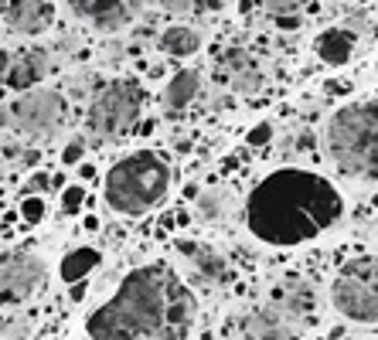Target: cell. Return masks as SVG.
<instances>
[{
    "label": "cell",
    "instance_id": "5",
    "mask_svg": "<svg viewBox=\"0 0 378 340\" xmlns=\"http://www.w3.org/2000/svg\"><path fill=\"white\" fill-rule=\"evenodd\" d=\"M0 120H3V126L10 129L14 136H21L24 143H44V140H51L58 129L65 126L69 102L55 88H28V92H17L3 106Z\"/></svg>",
    "mask_w": 378,
    "mask_h": 340
},
{
    "label": "cell",
    "instance_id": "21",
    "mask_svg": "<svg viewBox=\"0 0 378 340\" xmlns=\"http://www.w3.org/2000/svg\"><path fill=\"white\" fill-rule=\"evenodd\" d=\"M21 214H24V221L38 225V221L44 218V198H42V194H31V198H24V201H21Z\"/></svg>",
    "mask_w": 378,
    "mask_h": 340
},
{
    "label": "cell",
    "instance_id": "4",
    "mask_svg": "<svg viewBox=\"0 0 378 340\" xmlns=\"http://www.w3.org/2000/svg\"><path fill=\"white\" fill-rule=\"evenodd\" d=\"M324 147L348 177H378V102H348L327 120Z\"/></svg>",
    "mask_w": 378,
    "mask_h": 340
},
{
    "label": "cell",
    "instance_id": "25",
    "mask_svg": "<svg viewBox=\"0 0 378 340\" xmlns=\"http://www.w3.org/2000/svg\"><path fill=\"white\" fill-rule=\"evenodd\" d=\"M269 136H273V126H269V123H259V126H252L249 147H262V143H269Z\"/></svg>",
    "mask_w": 378,
    "mask_h": 340
},
{
    "label": "cell",
    "instance_id": "2",
    "mask_svg": "<svg viewBox=\"0 0 378 340\" xmlns=\"http://www.w3.org/2000/svg\"><path fill=\"white\" fill-rule=\"evenodd\" d=\"M344 214V198L324 173L300 167L273 170L252 187L246 225L269 245H303Z\"/></svg>",
    "mask_w": 378,
    "mask_h": 340
},
{
    "label": "cell",
    "instance_id": "7",
    "mask_svg": "<svg viewBox=\"0 0 378 340\" xmlns=\"http://www.w3.org/2000/svg\"><path fill=\"white\" fill-rule=\"evenodd\" d=\"M331 303L351 323H378V258H351L331 283Z\"/></svg>",
    "mask_w": 378,
    "mask_h": 340
},
{
    "label": "cell",
    "instance_id": "14",
    "mask_svg": "<svg viewBox=\"0 0 378 340\" xmlns=\"http://www.w3.org/2000/svg\"><path fill=\"white\" fill-rule=\"evenodd\" d=\"M222 75L232 82V88H239V92H255L262 85V72H259L255 58H252L249 51H242V48H232L222 58Z\"/></svg>",
    "mask_w": 378,
    "mask_h": 340
},
{
    "label": "cell",
    "instance_id": "10",
    "mask_svg": "<svg viewBox=\"0 0 378 340\" xmlns=\"http://www.w3.org/2000/svg\"><path fill=\"white\" fill-rule=\"evenodd\" d=\"M294 313H287L280 303H269V306H259L252 310L242 323V334L246 340H300V327H296Z\"/></svg>",
    "mask_w": 378,
    "mask_h": 340
},
{
    "label": "cell",
    "instance_id": "3",
    "mask_svg": "<svg viewBox=\"0 0 378 340\" xmlns=\"http://www.w3.org/2000/svg\"><path fill=\"white\" fill-rule=\"evenodd\" d=\"M170 160L161 150H133L120 157L102 177V205L120 218L154 211L170 191Z\"/></svg>",
    "mask_w": 378,
    "mask_h": 340
},
{
    "label": "cell",
    "instance_id": "18",
    "mask_svg": "<svg viewBox=\"0 0 378 340\" xmlns=\"http://www.w3.org/2000/svg\"><path fill=\"white\" fill-rule=\"evenodd\" d=\"M228 211H232V194L222 191V187H208V191H201L198 201H195V218L205 221V225L222 221Z\"/></svg>",
    "mask_w": 378,
    "mask_h": 340
},
{
    "label": "cell",
    "instance_id": "16",
    "mask_svg": "<svg viewBox=\"0 0 378 340\" xmlns=\"http://www.w3.org/2000/svg\"><path fill=\"white\" fill-rule=\"evenodd\" d=\"M354 44H358L354 31H348V28H331V31H321V35L314 38V51H317V58L327 62V65H344V62L351 58Z\"/></svg>",
    "mask_w": 378,
    "mask_h": 340
},
{
    "label": "cell",
    "instance_id": "1",
    "mask_svg": "<svg viewBox=\"0 0 378 340\" xmlns=\"http://www.w3.org/2000/svg\"><path fill=\"white\" fill-rule=\"evenodd\" d=\"M198 317L191 286L164 262L140 265L120 283L92 320V340H188Z\"/></svg>",
    "mask_w": 378,
    "mask_h": 340
},
{
    "label": "cell",
    "instance_id": "17",
    "mask_svg": "<svg viewBox=\"0 0 378 340\" xmlns=\"http://www.w3.org/2000/svg\"><path fill=\"white\" fill-rule=\"evenodd\" d=\"M157 48L164 55H170V58H191L201 48V31L195 24H170V28L161 31Z\"/></svg>",
    "mask_w": 378,
    "mask_h": 340
},
{
    "label": "cell",
    "instance_id": "12",
    "mask_svg": "<svg viewBox=\"0 0 378 340\" xmlns=\"http://www.w3.org/2000/svg\"><path fill=\"white\" fill-rule=\"evenodd\" d=\"M177 249L188 258V269H191V276H195L201 286H222V283H228L232 265H228L225 255L215 252L211 245H201V242H177Z\"/></svg>",
    "mask_w": 378,
    "mask_h": 340
},
{
    "label": "cell",
    "instance_id": "20",
    "mask_svg": "<svg viewBox=\"0 0 378 340\" xmlns=\"http://www.w3.org/2000/svg\"><path fill=\"white\" fill-rule=\"evenodd\" d=\"M82 198H85V187L82 184H69L65 194H62V211L65 214H75L82 208Z\"/></svg>",
    "mask_w": 378,
    "mask_h": 340
},
{
    "label": "cell",
    "instance_id": "26",
    "mask_svg": "<svg viewBox=\"0 0 378 340\" xmlns=\"http://www.w3.org/2000/svg\"><path fill=\"white\" fill-rule=\"evenodd\" d=\"M276 28H283V31H296V28H300V17H296V14H276Z\"/></svg>",
    "mask_w": 378,
    "mask_h": 340
},
{
    "label": "cell",
    "instance_id": "15",
    "mask_svg": "<svg viewBox=\"0 0 378 340\" xmlns=\"http://www.w3.org/2000/svg\"><path fill=\"white\" fill-rule=\"evenodd\" d=\"M44 75H48L44 55H38V51H24V55H17V58L10 62V68L3 72V82L10 85L14 92H28V88H35V85L42 82Z\"/></svg>",
    "mask_w": 378,
    "mask_h": 340
},
{
    "label": "cell",
    "instance_id": "11",
    "mask_svg": "<svg viewBox=\"0 0 378 340\" xmlns=\"http://www.w3.org/2000/svg\"><path fill=\"white\" fill-rule=\"evenodd\" d=\"M3 21L24 38H38L55 24V0H7Z\"/></svg>",
    "mask_w": 378,
    "mask_h": 340
},
{
    "label": "cell",
    "instance_id": "22",
    "mask_svg": "<svg viewBox=\"0 0 378 340\" xmlns=\"http://www.w3.org/2000/svg\"><path fill=\"white\" fill-rule=\"evenodd\" d=\"M255 3H262V7L273 10V14H296L307 0H255Z\"/></svg>",
    "mask_w": 378,
    "mask_h": 340
},
{
    "label": "cell",
    "instance_id": "24",
    "mask_svg": "<svg viewBox=\"0 0 378 340\" xmlns=\"http://www.w3.org/2000/svg\"><path fill=\"white\" fill-rule=\"evenodd\" d=\"M161 7H164L168 14H188V10L198 7V0H161Z\"/></svg>",
    "mask_w": 378,
    "mask_h": 340
},
{
    "label": "cell",
    "instance_id": "19",
    "mask_svg": "<svg viewBox=\"0 0 378 340\" xmlns=\"http://www.w3.org/2000/svg\"><path fill=\"white\" fill-rule=\"evenodd\" d=\"M96 262H99V252H96V249H82V252L69 255V258H65V269H62V279H65V283H75V279L85 276Z\"/></svg>",
    "mask_w": 378,
    "mask_h": 340
},
{
    "label": "cell",
    "instance_id": "23",
    "mask_svg": "<svg viewBox=\"0 0 378 340\" xmlns=\"http://www.w3.org/2000/svg\"><path fill=\"white\" fill-rule=\"evenodd\" d=\"M82 153H85L82 140H69V147L62 150V164H69V167H72V164H79V160H82Z\"/></svg>",
    "mask_w": 378,
    "mask_h": 340
},
{
    "label": "cell",
    "instance_id": "9",
    "mask_svg": "<svg viewBox=\"0 0 378 340\" xmlns=\"http://www.w3.org/2000/svg\"><path fill=\"white\" fill-rule=\"evenodd\" d=\"M44 283V258L35 252L0 255V306H14L35 296Z\"/></svg>",
    "mask_w": 378,
    "mask_h": 340
},
{
    "label": "cell",
    "instance_id": "6",
    "mask_svg": "<svg viewBox=\"0 0 378 340\" xmlns=\"http://www.w3.org/2000/svg\"><path fill=\"white\" fill-rule=\"evenodd\" d=\"M140 116V88L129 79H113L102 88H96L89 102V136L96 143H113L136 126Z\"/></svg>",
    "mask_w": 378,
    "mask_h": 340
},
{
    "label": "cell",
    "instance_id": "13",
    "mask_svg": "<svg viewBox=\"0 0 378 340\" xmlns=\"http://www.w3.org/2000/svg\"><path fill=\"white\" fill-rule=\"evenodd\" d=\"M198 92H201V75L195 72V68H181V72H174L164 85V92H161V109L164 113H184L195 99H198Z\"/></svg>",
    "mask_w": 378,
    "mask_h": 340
},
{
    "label": "cell",
    "instance_id": "8",
    "mask_svg": "<svg viewBox=\"0 0 378 340\" xmlns=\"http://www.w3.org/2000/svg\"><path fill=\"white\" fill-rule=\"evenodd\" d=\"M72 17L96 35H120L140 21L147 0H65Z\"/></svg>",
    "mask_w": 378,
    "mask_h": 340
}]
</instances>
